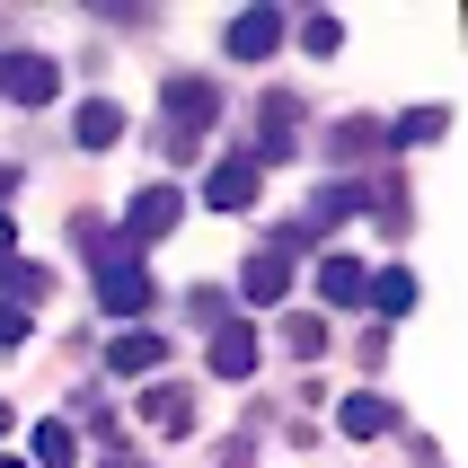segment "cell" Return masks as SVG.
I'll return each mask as SVG.
<instances>
[{"label": "cell", "instance_id": "1", "mask_svg": "<svg viewBox=\"0 0 468 468\" xmlns=\"http://www.w3.org/2000/svg\"><path fill=\"white\" fill-rule=\"evenodd\" d=\"M212 124H221V89H212L204 71H195V80L177 71V80H168V151L186 159V151H195V142H204Z\"/></svg>", "mask_w": 468, "mask_h": 468}, {"label": "cell", "instance_id": "2", "mask_svg": "<svg viewBox=\"0 0 468 468\" xmlns=\"http://www.w3.org/2000/svg\"><path fill=\"white\" fill-rule=\"evenodd\" d=\"M177 212H186V195H177V186H142V195H133V212H124V230L106 239V248H115V257H142L151 239H168V230H177Z\"/></svg>", "mask_w": 468, "mask_h": 468}, {"label": "cell", "instance_id": "3", "mask_svg": "<svg viewBox=\"0 0 468 468\" xmlns=\"http://www.w3.org/2000/svg\"><path fill=\"white\" fill-rule=\"evenodd\" d=\"M292 257H301V221H292V230H274V239L257 248V257H248L239 292H248L257 310H274V301H283V283H292Z\"/></svg>", "mask_w": 468, "mask_h": 468}, {"label": "cell", "instance_id": "4", "mask_svg": "<svg viewBox=\"0 0 468 468\" xmlns=\"http://www.w3.org/2000/svg\"><path fill=\"white\" fill-rule=\"evenodd\" d=\"M98 301L115 318H142V310H151V274H142V257H115V248H106V257H98Z\"/></svg>", "mask_w": 468, "mask_h": 468}, {"label": "cell", "instance_id": "5", "mask_svg": "<svg viewBox=\"0 0 468 468\" xmlns=\"http://www.w3.org/2000/svg\"><path fill=\"white\" fill-rule=\"evenodd\" d=\"M292 142H301V98H292V89H274V98H265V115H257V133H248V159H257V168H274Z\"/></svg>", "mask_w": 468, "mask_h": 468}, {"label": "cell", "instance_id": "6", "mask_svg": "<svg viewBox=\"0 0 468 468\" xmlns=\"http://www.w3.org/2000/svg\"><path fill=\"white\" fill-rule=\"evenodd\" d=\"M257 195H265V168H257L248 151H230V159L204 177V204H212V212H248Z\"/></svg>", "mask_w": 468, "mask_h": 468}, {"label": "cell", "instance_id": "7", "mask_svg": "<svg viewBox=\"0 0 468 468\" xmlns=\"http://www.w3.org/2000/svg\"><path fill=\"white\" fill-rule=\"evenodd\" d=\"M53 89H62V71H53L45 53H0V98H18V106H45Z\"/></svg>", "mask_w": 468, "mask_h": 468}, {"label": "cell", "instance_id": "8", "mask_svg": "<svg viewBox=\"0 0 468 468\" xmlns=\"http://www.w3.org/2000/svg\"><path fill=\"white\" fill-rule=\"evenodd\" d=\"M283 9H239V18H230V53H239V62H265V53H274V45H283Z\"/></svg>", "mask_w": 468, "mask_h": 468}, {"label": "cell", "instance_id": "9", "mask_svg": "<svg viewBox=\"0 0 468 468\" xmlns=\"http://www.w3.org/2000/svg\"><path fill=\"white\" fill-rule=\"evenodd\" d=\"M336 424H345V442H380V433L398 424V407H389L380 389H354V398L336 407Z\"/></svg>", "mask_w": 468, "mask_h": 468}, {"label": "cell", "instance_id": "10", "mask_svg": "<svg viewBox=\"0 0 468 468\" xmlns=\"http://www.w3.org/2000/svg\"><path fill=\"white\" fill-rule=\"evenodd\" d=\"M0 301L18 310V301H53V265L36 257H0Z\"/></svg>", "mask_w": 468, "mask_h": 468}, {"label": "cell", "instance_id": "11", "mask_svg": "<svg viewBox=\"0 0 468 468\" xmlns=\"http://www.w3.org/2000/svg\"><path fill=\"white\" fill-rule=\"evenodd\" d=\"M212 371L221 380H248L257 371V327H212Z\"/></svg>", "mask_w": 468, "mask_h": 468}, {"label": "cell", "instance_id": "12", "mask_svg": "<svg viewBox=\"0 0 468 468\" xmlns=\"http://www.w3.org/2000/svg\"><path fill=\"white\" fill-rule=\"evenodd\" d=\"M71 133H80V151H106V142H124V106L115 98H89L71 115Z\"/></svg>", "mask_w": 468, "mask_h": 468}, {"label": "cell", "instance_id": "13", "mask_svg": "<svg viewBox=\"0 0 468 468\" xmlns=\"http://www.w3.org/2000/svg\"><path fill=\"white\" fill-rule=\"evenodd\" d=\"M354 204H363V186H354V177L318 186V195H310V221H301V239H310V230H336V221H354Z\"/></svg>", "mask_w": 468, "mask_h": 468}, {"label": "cell", "instance_id": "14", "mask_svg": "<svg viewBox=\"0 0 468 468\" xmlns=\"http://www.w3.org/2000/svg\"><path fill=\"white\" fill-rule=\"evenodd\" d=\"M363 301L380 318H407L416 310V274H407V265H389V274H363Z\"/></svg>", "mask_w": 468, "mask_h": 468}, {"label": "cell", "instance_id": "15", "mask_svg": "<svg viewBox=\"0 0 468 468\" xmlns=\"http://www.w3.org/2000/svg\"><path fill=\"white\" fill-rule=\"evenodd\" d=\"M142 416H151V424H159V433H186V424H195V398H186V389H177V380H159V389H151V398H142Z\"/></svg>", "mask_w": 468, "mask_h": 468}, {"label": "cell", "instance_id": "16", "mask_svg": "<svg viewBox=\"0 0 468 468\" xmlns=\"http://www.w3.org/2000/svg\"><path fill=\"white\" fill-rule=\"evenodd\" d=\"M318 301H363V265L354 257H318Z\"/></svg>", "mask_w": 468, "mask_h": 468}, {"label": "cell", "instance_id": "17", "mask_svg": "<svg viewBox=\"0 0 468 468\" xmlns=\"http://www.w3.org/2000/svg\"><path fill=\"white\" fill-rule=\"evenodd\" d=\"M380 142H389V133L371 124V115H354V124H336V133H327V159H363V151H380Z\"/></svg>", "mask_w": 468, "mask_h": 468}, {"label": "cell", "instance_id": "18", "mask_svg": "<svg viewBox=\"0 0 468 468\" xmlns=\"http://www.w3.org/2000/svg\"><path fill=\"white\" fill-rule=\"evenodd\" d=\"M380 133H389V142H442L451 115H442V106H416V115H398V124H380Z\"/></svg>", "mask_w": 468, "mask_h": 468}, {"label": "cell", "instance_id": "19", "mask_svg": "<svg viewBox=\"0 0 468 468\" xmlns=\"http://www.w3.org/2000/svg\"><path fill=\"white\" fill-rule=\"evenodd\" d=\"M71 460H80L71 424H36V460H27V468H71Z\"/></svg>", "mask_w": 468, "mask_h": 468}, {"label": "cell", "instance_id": "20", "mask_svg": "<svg viewBox=\"0 0 468 468\" xmlns=\"http://www.w3.org/2000/svg\"><path fill=\"white\" fill-rule=\"evenodd\" d=\"M159 363H168V345H159V336H142V327L115 336V371H159Z\"/></svg>", "mask_w": 468, "mask_h": 468}, {"label": "cell", "instance_id": "21", "mask_svg": "<svg viewBox=\"0 0 468 468\" xmlns=\"http://www.w3.org/2000/svg\"><path fill=\"white\" fill-rule=\"evenodd\" d=\"M301 45H310L318 62H327V53L345 45V18H327V9H310V18H301Z\"/></svg>", "mask_w": 468, "mask_h": 468}, {"label": "cell", "instance_id": "22", "mask_svg": "<svg viewBox=\"0 0 468 468\" xmlns=\"http://www.w3.org/2000/svg\"><path fill=\"white\" fill-rule=\"evenodd\" d=\"M283 345H292V354H327V318H310V310L283 318Z\"/></svg>", "mask_w": 468, "mask_h": 468}, {"label": "cell", "instance_id": "23", "mask_svg": "<svg viewBox=\"0 0 468 468\" xmlns=\"http://www.w3.org/2000/svg\"><path fill=\"white\" fill-rule=\"evenodd\" d=\"M186 318H195V327H230V301H221V292H186Z\"/></svg>", "mask_w": 468, "mask_h": 468}, {"label": "cell", "instance_id": "24", "mask_svg": "<svg viewBox=\"0 0 468 468\" xmlns=\"http://www.w3.org/2000/svg\"><path fill=\"white\" fill-rule=\"evenodd\" d=\"M80 424H89V433L115 451V407H106V398H80Z\"/></svg>", "mask_w": 468, "mask_h": 468}, {"label": "cell", "instance_id": "25", "mask_svg": "<svg viewBox=\"0 0 468 468\" xmlns=\"http://www.w3.org/2000/svg\"><path fill=\"white\" fill-rule=\"evenodd\" d=\"M27 327H36L27 310H0V345H27Z\"/></svg>", "mask_w": 468, "mask_h": 468}, {"label": "cell", "instance_id": "26", "mask_svg": "<svg viewBox=\"0 0 468 468\" xmlns=\"http://www.w3.org/2000/svg\"><path fill=\"white\" fill-rule=\"evenodd\" d=\"M98 468H151V460H142V451H124V442H115V451H106Z\"/></svg>", "mask_w": 468, "mask_h": 468}, {"label": "cell", "instance_id": "27", "mask_svg": "<svg viewBox=\"0 0 468 468\" xmlns=\"http://www.w3.org/2000/svg\"><path fill=\"white\" fill-rule=\"evenodd\" d=\"M9 239H18V230H9V221H0V257H9Z\"/></svg>", "mask_w": 468, "mask_h": 468}, {"label": "cell", "instance_id": "28", "mask_svg": "<svg viewBox=\"0 0 468 468\" xmlns=\"http://www.w3.org/2000/svg\"><path fill=\"white\" fill-rule=\"evenodd\" d=\"M9 186H18V168H0V195H9Z\"/></svg>", "mask_w": 468, "mask_h": 468}, {"label": "cell", "instance_id": "29", "mask_svg": "<svg viewBox=\"0 0 468 468\" xmlns=\"http://www.w3.org/2000/svg\"><path fill=\"white\" fill-rule=\"evenodd\" d=\"M0 433H9V407H0Z\"/></svg>", "mask_w": 468, "mask_h": 468}, {"label": "cell", "instance_id": "30", "mask_svg": "<svg viewBox=\"0 0 468 468\" xmlns=\"http://www.w3.org/2000/svg\"><path fill=\"white\" fill-rule=\"evenodd\" d=\"M0 468H27V460H0Z\"/></svg>", "mask_w": 468, "mask_h": 468}, {"label": "cell", "instance_id": "31", "mask_svg": "<svg viewBox=\"0 0 468 468\" xmlns=\"http://www.w3.org/2000/svg\"><path fill=\"white\" fill-rule=\"evenodd\" d=\"M416 468H442V460H416Z\"/></svg>", "mask_w": 468, "mask_h": 468}]
</instances>
